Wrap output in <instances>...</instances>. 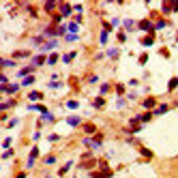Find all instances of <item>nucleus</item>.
<instances>
[{"instance_id": "2f4dec72", "label": "nucleus", "mask_w": 178, "mask_h": 178, "mask_svg": "<svg viewBox=\"0 0 178 178\" xmlns=\"http://www.w3.org/2000/svg\"><path fill=\"white\" fill-rule=\"evenodd\" d=\"M43 41H45V37H43V35H41V37H35V39H32V43H35V45H39V43L43 45Z\"/></svg>"}, {"instance_id": "37998d69", "label": "nucleus", "mask_w": 178, "mask_h": 178, "mask_svg": "<svg viewBox=\"0 0 178 178\" xmlns=\"http://www.w3.org/2000/svg\"><path fill=\"white\" fill-rule=\"evenodd\" d=\"M172 11H178V0H174V2H172Z\"/></svg>"}, {"instance_id": "79ce46f5", "label": "nucleus", "mask_w": 178, "mask_h": 178, "mask_svg": "<svg viewBox=\"0 0 178 178\" xmlns=\"http://www.w3.org/2000/svg\"><path fill=\"white\" fill-rule=\"evenodd\" d=\"M116 92H118V94H122V92H125V86H122V84H118V86H116Z\"/></svg>"}, {"instance_id": "ddd939ff", "label": "nucleus", "mask_w": 178, "mask_h": 178, "mask_svg": "<svg viewBox=\"0 0 178 178\" xmlns=\"http://www.w3.org/2000/svg\"><path fill=\"white\" fill-rule=\"evenodd\" d=\"M28 99H30V101H39V99H43V94H41L39 90H32V92L28 94Z\"/></svg>"}, {"instance_id": "4c0bfd02", "label": "nucleus", "mask_w": 178, "mask_h": 178, "mask_svg": "<svg viewBox=\"0 0 178 178\" xmlns=\"http://www.w3.org/2000/svg\"><path fill=\"white\" fill-rule=\"evenodd\" d=\"M2 148H4V150H6V148H11V137H6V139L2 142Z\"/></svg>"}, {"instance_id": "72a5a7b5", "label": "nucleus", "mask_w": 178, "mask_h": 178, "mask_svg": "<svg viewBox=\"0 0 178 178\" xmlns=\"http://www.w3.org/2000/svg\"><path fill=\"white\" fill-rule=\"evenodd\" d=\"M150 118H152V114H142V116H139V120H142V122H148Z\"/></svg>"}, {"instance_id": "1a4fd4ad", "label": "nucleus", "mask_w": 178, "mask_h": 178, "mask_svg": "<svg viewBox=\"0 0 178 178\" xmlns=\"http://www.w3.org/2000/svg\"><path fill=\"white\" fill-rule=\"evenodd\" d=\"M56 6H60V2H56V0H49V2H45V11H47V13H52Z\"/></svg>"}, {"instance_id": "a19ab883", "label": "nucleus", "mask_w": 178, "mask_h": 178, "mask_svg": "<svg viewBox=\"0 0 178 178\" xmlns=\"http://www.w3.org/2000/svg\"><path fill=\"white\" fill-rule=\"evenodd\" d=\"M58 139H60V135H56V133L49 135V142H58Z\"/></svg>"}, {"instance_id": "9b49d317", "label": "nucleus", "mask_w": 178, "mask_h": 178, "mask_svg": "<svg viewBox=\"0 0 178 178\" xmlns=\"http://www.w3.org/2000/svg\"><path fill=\"white\" fill-rule=\"evenodd\" d=\"M103 105H105V99H103V97H101V94H99V97H97V99H94V101H92V107H97V110H101V107H103Z\"/></svg>"}, {"instance_id": "f3484780", "label": "nucleus", "mask_w": 178, "mask_h": 178, "mask_svg": "<svg viewBox=\"0 0 178 178\" xmlns=\"http://www.w3.org/2000/svg\"><path fill=\"white\" fill-rule=\"evenodd\" d=\"M122 26H125V30H133V28H135V22H133V19H125V22H122Z\"/></svg>"}, {"instance_id": "4be33fe9", "label": "nucleus", "mask_w": 178, "mask_h": 178, "mask_svg": "<svg viewBox=\"0 0 178 178\" xmlns=\"http://www.w3.org/2000/svg\"><path fill=\"white\" fill-rule=\"evenodd\" d=\"M161 9H163V13H165V15H168V13H172V4H170V2H163V4H161Z\"/></svg>"}, {"instance_id": "6ab92c4d", "label": "nucleus", "mask_w": 178, "mask_h": 178, "mask_svg": "<svg viewBox=\"0 0 178 178\" xmlns=\"http://www.w3.org/2000/svg\"><path fill=\"white\" fill-rule=\"evenodd\" d=\"M0 67H15V60H6V58H0Z\"/></svg>"}, {"instance_id": "7ed1b4c3", "label": "nucleus", "mask_w": 178, "mask_h": 178, "mask_svg": "<svg viewBox=\"0 0 178 178\" xmlns=\"http://www.w3.org/2000/svg\"><path fill=\"white\" fill-rule=\"evenodd\" d=\"M58 9H60V17H69V15H71V11H73V9H71V4H64V2H62Z\"/></svg>"}, {"instance_id": "2eb2a0df", "label": "nucleus", "mask_w": 178, "mask_h": 178, "mask_svg": "<svg viewBox=\"0 0 178 178\" xmlns=\"http://www.w3.org/2000/svg\"><path fill=\"white\" fill-rule=\"evenodd\" d=\"M71 165H73V161H67L62 168H60V172H58V176H62V174H67L69 170H71Z\"/></svg>"}, {"instance_id": "5701e85b", "label": "nucleus", "mask_w": 178, "mask_h": 178, "mask_svg": "<svg viewBox=\"0 0 178 178\" xmlns=\"http://www.w3.org/2000/svg\"><path fill=\"white\" fill-rule=\"evenodd\" d=\"M64 39H67L69 43H73V41H77V39H80V35H73V32H69V35H67Z\"/></svg>"}, {"instance_id": "7c9ffc66", "label": "nucleus", "mask_w": 178, "mask_h": 178, "mask_svg": "<svg viewBox=\"0 0 178 178\" xmlns=\"http://www.w3.org/2000/svg\"><path fill=\"white\" fill-rule=\"evenodd\" d=\"M84 131H86V133H94L97 129H94V125H84Z\"/></svg>"}, {"instance_id": "f03ea898", "label": "nucleus", "mask_w": 178, "mask_h": 178, "mask_svg": "<svg viewBox=\"0 0 178 178\" xmlns=\"http://www.w3.org/2000/svg\"><path fill=\"white\" fill-rule=\"evenodd\" d=\"M90 178H112L110 170H101V172H90Z\"/></svg>"}, {"instance_id": "6e6552de", "label": "nucleus", "mask_w": 178, "mask_h": 178, "mask_svg": "<svg viewBox=\"0 0 178 178\" xmlns=\"http://www.w3.org/2000/svg\"><path fill=\"white\" fill-rule=\"evenodd\" d=\"M142 105H144V110H152V107L157 105V101H155L152 97H148V99H144V103H142Z\"/></svg>"}, {"instance_id": "58836bf2", "label": "nucleus", "mask_w": 178, "mask_h": 178, "mask_svg": "<svg viewBox=\"0 0 178 178\" xmlns=\"http://www.w3.org/2000/svg\"><path fill=\"white\" fill-rule=\"evenodd\" d=\"M9 157H13V150H11V148H6V152L2 155V159H9Z\"/></svg>"}, {"instance_id": "c756f323", "label": "nucleus", "mask_w": 178, "mask_h": 178, "mask_svg": "<svg viewBox=\"0 0 178 178\" xmlns=\"http://www.w3.org/2000/svg\"><path fill=\"white\" fill-rule=\"evenodd\" d=\"M17 125H19V120H17V118H11V120L6 122V127H9V129H11V127H17Z\"/></svg>"}, {"instance_id": "f8f14e48", "label": "nucleus", "mask_w": 178, "mask_h": 178, "mask_svg": "<svg viewBox=\"0 0 178 178\" xmlns=\"http://www.w3.org/2000/svg\"><path fill=\"white\" fill-rule=\"evenodd\" d=\"M28 56H30V52H26V49H24V52H22V49L13 52V58H28Z\"/></svg>"}, {"instance_id": "f704fd0d", "label": "nucleus", "mask_w": 178, "mask_h": 178, "mask_svg": "<svg viewBox=\"0 0 178 178\" xmlns=\"http://www.w3.org/2000/svg\"><path fill=\"white\" fill-rule=\"evenodd\" d=\"M45 163H47V165H52V163H56V157H54V155H49V157H45Z\"/></svg>"}, {"instance_id": "b1692460", "label": "nucleus", "mask_w": 178, "mask_h": 178, "mask_svg": "<svg viewBox=\"0 0 178 178\" xmlns=\"http://www.w3.org/2000/svg\"><path fill=\"white\" fill-rule=\"evenodd\" d=\"M73 58H75V52H69V54H64V56H62V60H64V62H71Z\"/></svg>"}, {"instance_id": "423d86ee", "label": "nucleus", "mask_w": 178, "mask_h": 178, "mask_svg": "<svg viewBox=\"0 0 178 178\" xmlns=\"http://www.w3.org/2000/svg\"><path fill=\"white\" fill-rule=\"evenodd\" d=\"M45 62H47V60H45L43 54H39V56H35V58H32V67H35V69H37V67H41V64H45Z\"/></svg>"}, {"instance_id": "c03bdc74", "label": "nucleus", "mask_w": 178, "mask_h": 178, "mask_svg": "<svg viewBox=\"0 0 178 178\" xmlns=\"http://www.w3.org/2000/svg\"><path fill=\"white\" fill-rule=\"evenodd\" d=\"M2 110H6V103H4V101H0V112H2Z\"/></svg>"}, {"instance_id": "20e7f679", "label": "nucleus", "mask_w": 178, "mask_h": 178, "mask_svg": "<svg viewBox=\"0 0 178 178\" xmlns=\"http://www.w3.org/2000/svg\"><path fill=\"white\" fill-rule=\"evenodd\" d=\"M32 71H35V67L30 64V67H24V69H19V71H17V75H19V77H28V75H32Z\"/></svg>"}, {"instance_id": "473e14b6", "label": "nucleus", "mask_w": 178, "mask_h": 178, "mask_svg": "<svg viewBox=\"0 0 178 178\" xmlns=\"http://www.w3.org/2000/svg\"><path fill=\"white\" fill-rule=\"evenodd\" d=\"M32 82H35V77H32V75H28V77H24V86H30Z\"/></svg>"}, {"instance_id": "c85d7f7f", "label": "nucleus", "mask_w": 178, "mask_h": 178, "mask_svg": "<svg viewBox=\"0 0 178 178\" xmlns=\"http://www.w3.org/2000/svg\"><path fill=\"white\" fill-rule=\"evenodd\" d=\"M47 62H49V64H56V62H58V54H52V56L47 58Z\"/></svg>"}, {"instance_id": "aec40b11", "label": "nucleus", "mask_w": 178, "mask_h": 178, "mask_svg": "<svg viewBox=\"0 0 178 178\" xmlns=\"http://www.w3.org/2000/svg\"><path fill=\"white\" fill-rule=\"evenodd\" d=\"M67 107H69V110H77V107H80V103H77L75 99H71V101H67Z\"/></svg>"}, {"instance_id": "c9c22d12", "label": "nucleus", "mask_w": 178, "mask_h": 178, "mask_svg": "<svg viewBox=\"0 0 178 178\" xmlns=\"http://www.w3.org/2000/svg\"><path fill=\"white\" fill-rule=\"evenodd\" d=\"M99 41H101V43H103V45L107 43V32H105V30L101 32V37H99Z\"/></svg>"}, {"instance_id": "a878e982", "label": "nucleus", "mask_w": 178, "mask_h": 178, "mask_svg": "<svg viewBox=\"0 0 178 178\" xmlns=\"http://www.w3.org/2000/svg\"><path fill=\"white\" fill-rule=\"evenodd\" d=\"M152 43H155V39H152V37H146V39L142 37V45H152Z\"/></svg>"}, {"instance_id": "412c9836", "label": "nucleus", "mask_w": 178, "mask_h": 178, "mask_svg": "<svg viewBox=\"0 0 178 178\" xmlns=\"http://www.w3.org/2000/svg\"><path fill=\"white\" fill-rule=\"evenodd\" d=\"M49 88H54V90L62 88V82H60V80H58V82H56V80H52V82H49Z\"/></svg>"}, {"instance_id": "a18cd8bd", "label": "nucleus", "mask_w": 178, "mask_h": 178, "mask_svg": "<svg viewBox=\"0 0 178 178\" xmlns=\"http://www.w3.org/2000/svg\"><path fill=\"white\" fill-rule=\"evenodd\" d=\"M17 178H28V176H26V174H24V172H22V174H17Z\"/></svg>"}, {"instance_id": "4468645a", "label": "nucleus", "mask_w": 178, "mask_h": 178, "mask_svg": "<svg viewBox=\"0 0 178 178\" xmlns=\"http://www.w3.org/2000/svg\"><path fill=\"white\" fill-rule=\"evenodd\" d=\"M168 110H170V105H165V103H163V105H159V107L155 110V116H161V114H165Z\"/></svg>"}, {"instance_id": "f257e3e1", "label": "nucleus", "mask_w": 178, "mask_h": 178, "mask_svg": "<svg viewBox=\"0 0 178 178\" xmlns=\"http://www.w3.org/2000/svg\"><path fill=\"white\" fill-rule=\"evenodd\" d=\"M37 157H39V148H37V146H32V150H30V157H28V163H26V168H32Z\"/></svg>"}, {"instance_id": "9d476101", "label": "nucleus", "mask_w": 178, "mask_h": 178, "mask_svg": "<svg viewBox=\"0 0 178 178\" xmlns=\"http://www.w3.org/2000/svg\"><path fill=\"white\" fill-rule=\"evenodd\" d=\"M137 26H139V28H142V30H155V26H152V24H150V22H148V19H142V22H139V24H137Z\"/></svg>"}, {"instance_id": "39448f33", "label": "nucleus", "mask_w": 178, "mask_h": 178, "mask_svg": "<svg viewBox=\"0 0 178 178\" xmlns=\"http://www.w3.org/2000/svg\"><path fill=\"white\" fill-rule=\"evenodd\" d=\"M56 47H58V41H47V43L41 45V54H43V52H49V49H56Z\"/></svg>"}, {"instance_id": "bb28decb", "label": "nucleus", "mask_w": 178, "mask_h": 178, "mask_svg": "<svg viewBox=\"0 0 178 178\" xmlns=\"http://www.w3.org/2000/svg\"><path fill=\"white\" fill-rule=\"evenodd\" d=\"M107 90H110V84H101V88H99L101 97H103V94H107Z\"/></svg>"}, {"instance_id": "cd10ccee", "label": "nucleus", "mask_w": 178, "mask_h": 178, "mask_svg": "<svg viewBox=\"0 0 178 178\" xmlns=\"http://www.w3.org/2000/svg\"><path fill=\"white\" fill-rule=\"evenodd\" d=\"M165 24H168L165 19H159V22L155 24V28H157V30H161V28H165Z\"/></svg>"}, {"instance_id": "393cba45", "label": "nucleus", "mask_w": 178, "mask_h": 178, "mask_svg": "<svg viewBox=\"0 0 178 178\" xmlns=\"http://www.w3.org/2000/svg\"><path fill=\"white\" fill-rule=\"evenodd\" d=\"M142 157H144V159H152V152H150L148 148H142Z\"/></svg>"}, {"instance_id": "0eeeda50", "label": "nucleus", "mask_w": 178, "mask_h": 178, "mask_svg": "<svg viewBox=\"0 0 178 178\" xmlns=\"http://www.w3.org/2000/svg\"><path fill=\"white\" fill-rule=\"evenodd\" d=\"M80 122H82L80 116H69V118H67V125H69V127H80Z\"/></svg>"}, {"instance_id": "e433bc0d", "label": "nucleus", "mask_w": 178, "mask_h": 178, "mask_svg": "<svg viewBox=\"0 0 178 178\" xmlns=\"http://www.w3.org/2000/svg\"><path fill=\"white\" fill-rule=\"evenodd\" d=\"M4 103H6V110H11V107H15V101H13V99H6Z\"/></svg>"}, {"instance_id": "dca6fc26", "label": "nucleus", "mask_w": 178, "mask_h": 178, "mask_svg": "<svg viewBox=\"0 0 178 178\" xmlns=\"http://www.w3.org/2000/svg\"><path fill=\"white\" fill-rule=\"evenodd\" d=\"M176 88H178V77H172L168 82V90H176Z\"/></svg>"}, {"instance_id": "a211bd4d", "label": "nucleus", "mask_w": 178, "mask_h": 178, "mask_svg": "<svg viewBox=\"0 0 178 178\" xmlns=\"http://www.w3.org/2000/svg\"><path fill=\"white\" fill-rule=\"evenodd\" d=\"M107 56H110V58H118V56H120V49H118V47H112V49L107 52Z\"/></svg>"}, {"instance_id": "ea45409f", "label": "nucleus", "mask_w": 178, "mask_h": 178, "mask_svg": "<svg viewBox=\"0 0 178 178\" xmlns=\"http://www.w3.org/2000/svg\"><path fill=\"white\" fill-rule=\"evenodd\" d=\"M0 84H9V80H6V75H4V73H0Z\"/></svg>"}]
</instances>
